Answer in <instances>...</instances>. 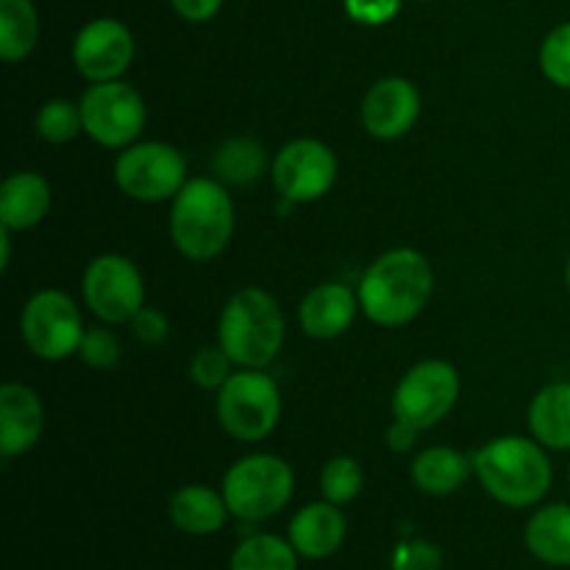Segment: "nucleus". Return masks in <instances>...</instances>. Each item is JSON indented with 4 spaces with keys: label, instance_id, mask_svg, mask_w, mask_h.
Masks as SVG:
<instances>
[{
    "label": "nucleus",
    "instance_id": "obj_2",
    "mask_svg": "<svg viewBox=\"0 0 570 570\" xmlns=\"http://www.w3.org/2000/svg\"><path fill=\"white\" fill-rule=\"evenodd\" d=\"M473 473L490 499L515 510L540 504L554 479L543 445L518 434L482 445L473 456Z\"/></svg>",
    "mask_w": 570,
    "mask_h": 570
},
{
    "label": "nucleus",
    "instance_id": "obj_34",
    "mask_svg": "<svg viewBox=\"0 0 570 570\" xmlns=\"http://www.w3.org/2000/svg\"><path fill=\"white\" fill-rule=\"evenodd\" d=\"M226 0H170L173 11L187 22H209Z\"/></svg>",
    "mask_w": 570,
    "mask_h": 570
},
{
    "label": "nucleus",
    "instance_id": "obj_22",
    "mask_svg": "<svg viewBox=\"0 0 570 570\" xmlns=\"http://www.w3.org/2000/svg\"><path fill=\"white\" fill-rule=\"evenodd\" d=\"M473 473V460L449 445H432L421 451L412 462V482L426 495H451L468 482Z\"/></svg>",
    "mask_w": 570,
    "mask_h": 570
},
{
    "label": "nucleus",
    "instance_id": "obj_24",
    "mask_svg": "<svg viewBox=\"0 0 570 570\" xmlns=\"http://www.w3.org/2000/svg\"><path fill=\"white\" fill-rule=\"evenodd\" d=\"M39 14L31 0H0V59L17 65L37 48Z\"/></svg>",
    "mask_w": 570,
    "mask_h": 570
},
{
    "label": "nucleus",
    "instance_id": "obj_31",
    "mask_svg": "<svg viewBox=\"0 0 570 570\" xmlns=\"http://www.w3.org/2000/svg\"><path fill=\"white\" fill-rule=\"evenodd\" d=\"M393 570H440L443 568V551L429 540H406L393 551Z\"/></svg>",
    "mask_w": 570,
    "mask_h": 570
},
{
    "label": "nucleus",
    "instance_id": "obj_28",
    "mask_svg": "<svg viewBox=\"0 0 570 570\" xmlns=\"http://www.w3.org/2000/svg\"><path fill=\"white\" fill-rule=\"evenodd\" d=\"M540 70L554 87L570 89V22H562L540 45Z\"/></svg>",
    "mask_w": 570,
    "mask_h": 570
},
{
    "label": "nucleus",
    "instance_id": "obj_23",
    "mask_svg": "<svg viewBox=\"0 0 570 570\" xmlns=\"http://www.w3.org/2000/svg\"><path fill=\"white\" fill-rule=\"evenodd\" d=\"M267 170V154L259 139L254 137H232L217 145L212 156V173L217 181L232 184V187H250L259 181Z\"/></svg>",
    "mask_w": 570,
    "mask_h": 570
},
{
    "label": "nucleus",
    "instance_id": "obj_35",
    "mask_svg": "<svg viewBox=\"0 0 570 570\" xmlns=\"http://www.w3.org/2000/svg\"><path fill=\"white\" fill-rule=\"evenodd\" d=\"M415 438H417V429L404 421H393V426L387 429V445L395 451V454H406V451L415 445Z\"/></svg>",
    "mask_w": 570,
    "mask_h": 570
},
{
    "label": "nucleus",
    "instance_id": "obj_15",
    "mask_svg": "<svg viewBox=\"0 0 570 570\" xmlns=\"http://www.w3.org/2000/svg\"><path fill=\"white\" fill-rule=\"evenodd\" d=\"M45 432V406L31 387L6 382L0 387V454H28Z\"/></svg>",
    "mask_w": 570,
    "mask_h": 570
},
{
    "label": "nucleus",
    "instance_id": "obj_33",
    "mask_svg": "<svg viewBox=\"0 0 570 570\" xmlns=\"http://www.w3.org/2000/svg\"><path fill=\"white\" fill-rule=\"evenodd\" d=\"M131 328L145 345H161L170 337V321L161 309L156 306H142L137 315L131 317Z\"/></svg>",
    "mask_w": 570,
    "mask_h": 570
},
{
    "label": "nucleus",
    "instance_id": "obj_20",
    "mask_svg": "<svg viewBox=\"0 0 570 570\" xmlns=\"http://www.w3.org/2000/svg\"><path fill=\"white\" fill-rule=\"evenodd\" d=\"M529 554L551 568H570V504L540 507L523 529Z\"/></svg>",
    "mask_w": 570,
    "mask_h": 570
},
{
    "label": "nucleus",
    "instance_id": "obj_1",
    "mask_svg": "<svg viewBox=\"0 0 570 570\" xmlns=\"http://www.w3.org/2000/svg\"><path fill=\"white\" fill-rule=\"evenodd\" d=\"M432 289L434 273L426 256L415 248H393L362 273L356 295L367 321L382 328H399L426 309Z\"/></svg>",
    "mask_w": 570,
    "mask_h": 570
},
{
    "label": "nucleus",
    "instance_id": "obj_7",
    "mask_svg": "<svg viewBox=\"0 0 570 570\" xmlns=\"http://www.w3.org/2000/svg\"><path fill=\"white\" fill-rule=\"evenodd\" d=\"M83 321L76 301L61 289H39L28 298L20 315V334L37 360L61 362L78 354L83 340Z\"/></svg>",
    "mask_w": 570,
    "mask_h": 570
},
{
    "label": "nucleus",
    "instance_id": "obj_4",
    "mask_svg": "<svg viewBox=\"0 0 570 570\" xmlns=\"http://www.w3.org/2000/svg\"><path fill=\"white\" fill-rule=\"evenodd\" d=\"M234 204L217 178H189L170 206V239L189 262H209L228 248Z\"/></svg>",
    "mask_w": 570,
    "mask_h": 570
},
{
    "label": "nucleus",
    "instance_id": "obj_18",
    "mask_svg": "<svg viewBox=\"0 0 570 570\" xmlns=\"http://www.w3.org/2000/svg\"><path fill=\"white\" fill-rule=\"evenodd\" d=\"M50 212V184L33 170L6 176L0 184V228L26 232L39 226Z\"/></svg>",
    "mask_w": 570,
    "mask_h": 570
},
{
    "label": "nucleus",
    "instance_id": "obj_10",
    "mask_svg": "<svg viewBox=\"0 0 570 570\" xmlns=\"http://www.w3.org/2000/svg\"><path fill=\"white\" fill-rule=\"evenodd\" d=\"M78 104H81L83 131L104 148L122 150L134 145L148 120L142 95L120 78L92 83Z\"/></svg>",
    "mask_w": 570,
    "mask_h": 570
},
{
    "label": "nucleus",
    "instance_id": "obj_37",
    "mask_svg": "<svg viewBox=\"0 0 570 570\" xmlns=\"http://www.w3.org/2000/svg\"><path fill=\"white\" fill-rule=\"evenodd\" d=\"M568 484H570V473H568Z\"/></svg>",
    "mask_w": 570,
    "mask_h": 570
},
{
    "label": "nucleus",
    "instance_id": "obj_9",
    "mask_svg": "<svg viewBox=\"0 0 570 570\" xmlns=\"http://www.w3.org/2000/svg\"><path fill=\"white\" fill-rule=\"evenodd\" d=\"M460 399V373L445 360L417 362L404 373L393 393V417L417 432L438 426Z\"/></svg>",
    "mask_w": 570,
    "mask_h": 570
},
{
    "label": "nucleus",
    "instance_id": "obj_14",
    "mask_svg": "<svg viewBox=\"0 0 570 570\" xmlns=\"http://www.w3.org/2000/svg\"><path fill=\"white\" fill-rule=\"evenodd\" d=\"M421 117V92L410 78L390 76L373 83L362 100V126L373 139H399Z\"/></svg>",
    "mask_w": 570,
    "mask_h": 570
},
{
    "label": "nucleus",
    "instance_id": "obj_13",
    "mask_svg": "<svg viewBox=\"0 0 570 570\" xmlns=\"http://www.w3.org/2000/svg\"><path fill=\"white\" fill-rule=\"evenodd\" d=\"M137 45L126 22L115 17H98L87 22L72 39V65L87 81H117L131 67Z\"/></svg>",
    "mask_w": 570,
    "mask_h": 570
},
{
    "label": "nucleus",
    "instance_id": "obj_8",
    "mask_svg": "<svg viewBox=\"0 0 570 570\" xmlns=\"http://www.w3.org/2000/svg\"><path fill=\"white\" fill-rule=\"evenodd\" d=\"M115 184L142 204L173 200L187 184V159L170 142H134L117 156Z\"/></svg>",
    "mask_w": 570,
    "mask_h": 570
},
{
    "label": "nucleus",
    "instance_id": "obj_16",
    "mask_svg": "<svg viewBox=\"0 0 570 570\" xmlns=\"http://www.w3.org/2000/svg\"><path fill=\"white\" fill-rule=\"evenodd\" d=\"M360 295L340 282L317 284L304 295L298 309L301 328L312 340H334L348 332L360 312Z\"/></svg>",
    "mask_w": 570,
    "mask_h": 570
},
{
    "label": "nucleus",
    "instance_id": "obj_25",
    "mask_svg": "<svg viewBox=\"0 0 570 570\" xmlns=\"http://www.w3.org/2000/svg\"><path fill=\"white\" fill-rule=\"evenodd\" d=\"M298 551L278 534H250L234 549L228 570H298Z\"/></svg>",
    "mask_w": 570,
    "mask_h": 570
},
{
    "label": "nucleus",
    "instance_id": "obj_27",
    "mask_svg": "<svg viewBox=\"0 0 570 570\" xmlns=\"http://www.w3.org/2000/svg\"><path fill=\"white\" fill-rule=\"evenodd\" d=\"M362 484H365V473L362 465L354 456H332V460L323 465L321 473V493L323 499L332 501V504H348L356 495L362 493Z\"/></svg>",
    "mask_w": 570,
    "mask_h": 570
},
{
    "label": "nucleus",
    "instance_id": "obj_6",
    "mask_svg": "<svg viewBox=\"0 0 570 570\" xmlns=\"http://www.w3.org/2000/svg\"><path fill=\"white\" fill-rule=\"evenodd\" d=\"M217 423L228 438L239 443H259L282 417V390L276 379L262 371L243 367L232 373L228 382L217 390L215 401Z\"/></svg>",
    "mask_w": 570,
    "mask_h": 570
},
{
    "label": "nucleus",
    "instance_id": "obj_5",
    "mask_svg": "<svg viewBox=\"0 0 570 570\" xmlns=\"http://www.w3.org/2000/svg\"><path fill=\"white\" fill-rule=\"evenodd\" d=\"M223 499L234 518L259 523L278 515L295 493V473L276 454H250L234 462L223 476Z\"/></svg>",
    "mask_w": 570,
    "mask_h": 570
},
{
    "label": "nucleus",
    "instance_id": "obj_26",
    "mask_svg": "<svg viewBox=\"0 0 570 570\" xmlns=\"http://www.w3.org/2000/svg\"><path fill=\"white\" fill-rule=\"evenodd\" d=\"M33 128H37V137L50 145L72 142L83 131L81 104H72L67 98L48 100V104L39 106L37 117H33Z\"/></svg>",
    "mask_w": 570,
    "mask_h": 570
},
{
    "label": "nucleus",
    "instance_id": "obj_36",
    "mask_svg": "<svg viewBox=\"0 0 570 570\" xmlns=\"http://www.w3.org/2000/svg\"><path fill=\"white\" fill-rule=\"evenodd\" d=\"M566 284H568V289H570V256H568V265H566Z\"/></svg>",
    "mask_w": 570,
    "mask_h": 570
},
{
    "label": "nucleus",
    "instance_id": "obj_29",
    "mask_svg": "<svg viewBox=\"0 0 570 570\" xmlns=\"http://www.w3.org/2000/svg\"><path fill=\"white\" fill-rule=\"evenodd\" d=\"M232 356L220 345H206L189 360V379L204 390H220L232 376Z\"/></svg>",
    "mask_w": 570,
    "mask_h": 570
},
{
    "label": "nucleus",
    "instance_id": "obj_19",
    "mask_svg": "<svg viewBox=\"0 0 570 570\" xmlns=\"http://www.w3.org/2000/svg\"><path fill=\"white\" fill-rule=\"evenodd\" d=\"M228 515H232V510H228L223 493L206 488V484H187V488L176 490L170 499L173 527L184 534H193V538L217 534L226 527Z\"/></svg>",
    "mask_w": 570,
    "mask_h": 570
},
{
    "label": "nucleus",
    "instance_id": "obj_17",
    "mask_svg": "<svg viewBox=\"0 0 570 570\" xmlns=\"http://www.w3.org/2000/svg\"><path fill=\"white\" fill-rule=\"evenodd\" d=\"M345 532H348V523H345L340 507L323 499L295 512L287 529V540L306 560H326V557L337 554L340 546L345 543Z\"/></svg>",
    "mask_w": 570,
    "mask_h": 570
},
{
    "label": "nucleus",
    "instance_id": "obj_30",
    "mask_svg": "<svg viewBox=\"0 0 570 570\" xmlns=\"http://www.w3.org/2000/svg\"><path fill=\"white\" fill-rule=\"evenodd\" d=\"M78 356L83 365L95 367V371H109L120 362V340L104 326H92L83 332L81 345H78Z\"/></svg>",
    "mask_w": 570,
    "mask_h": 570
},
{
    "label": "nucleus",
    "instance_id": "obj_3",
    "mask_svg": "<svg viewBox=\"0 0 570 570\" xmlns=\"http://www.w3.org/2000/svg\"><path fill=\"white\" fill-rule=\"evenodd\" d=\"M287 337V321L267 289L245 287L234 293L223 306L217 323V345L232 356L237 367L265 371Z\"/></svg>",
    "mask_w": 570,
    "mask_h": 570
},
{
    "label": "nucleus",
    "instance_id": "obj_12",
    "mask_svg": "<svg viewBox=\"0 0 570 570\" xmlns=\"http://www.w3.org/2000/svg\"><path fill=\"white\" fill-rule=\"evenodd\" d=\"M271 176L273 187L287 204H312L328 195L337 181V156L321 139H293L276 154Z\"/></svg>",
    "mask_w": 570,
    "mask_h": 570
},
{
    "label": "nucleus",
    "instance_id": "obj_32",
    "mask_svg": "<svg viewBox=\"0 0 570 570\" xmlns=\"http://www.w3.org/2000/svg\"><path fill=\"white\" fill-rule=\"evenodd\" d=\"M343 6L360 26H387L401 11V0H343Z\"/></svg>",
    "mask_w": 570,
    "mask_h": 570
},
{
    "label": "nucleus",
    "instance_id": "obj_11",
    "mask_svg": "<svg viewBox=\"0 0 570 570\" xmlns=\"http://www.w3.org/2000/svg\"><path fill=\"white\" fill-rule=\"evenodd\" d=\"M83 304L104 323H131L145 306V284L128 256L100 254L83 271Z\"/></svg>",
    "mask_w": 570,
    "mask_h": 570
},
{
    "label": "nucleus",
    "instance_id": "obj_21",
    "mask_svg": "<svg viewBox=\"0 0 570 570\" xmlns=\"http://www.w3.org/2000/svg\"><path fill=\"white\" fill-rule=\"evenodd\" d=\"M529 429L543 449L570 451V382L546 384L529 404Z\"/></svg>",
    "mask_w": 570,
    "mask_h": 570
}]
</instances>
